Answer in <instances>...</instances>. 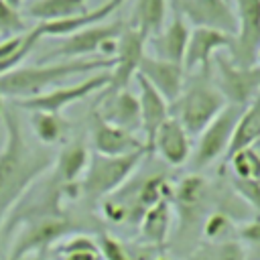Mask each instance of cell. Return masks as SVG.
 <instances>
[{"label": "cell", "instance_id": "1", "mask_svg": "<svg viewBox=\"0 0 260 260\" xmlns=\"http://www.w3.org/2000/svg\"><path fill=\"white\" fill-rule=\"evenodd\" d=\"M2 124L4 144L0 148V234L8 215L20 203L30 185L43 177L55 160L49 150L32 148L24 140L20 120L12 108L2 110Z\"/></svg>", "mask_w": 260, "mask_h": 260}, {"label": "cell", "instance_id": "2", "mask_svg": "<svg viewBox=\"0 0 260 260\" xmlns=\"http://www.w3.org/2000/svg\"><path fill=\"white\" fill-rule=\"evenodd\" d=\"M114 67V59L106 57H83V59H65L59 63H43L16 67L0 75V98L26 100L45 93L49 87L79 75V73H98Z\"/></svg>", "mask_w": 260, "mask_h": 260}, {"label": "cell", "instance_id": "3", "mask_svg": "<svg viewBox=\"0 0 260 260\" xmlns=\"http://www.w3.org/2000/svg\"><path fill=\"white\" fill-rule=\"evenodd\" d=\"M225 106L228 102L217 85L211 83L209 71H201L197 77H193L189 87L179 93L169 112L179 120L187 134H199Z\"/></svg>", "mask_w": 260, "mask_h": 260}, {"label": "cell", "instance_id": "4", "mask_svg": "<svg viewBox=\"0 0 260 260\" xmlns=\"http://www.w3.org/2000/svg\"><path fill=\"white\" fill-rule=\"evenodd\" d=\"M144 154H148L146 148L120 156H106L98 152L89 154L83 181L79 183V193H83L87 199H100L120 191V187L130 179Z\"/></svg>", "mask_w": 260, "mask_h": 260}, {"label": "cell", "instance_id": "5", "mask_svg": "<svg viewBox=\"0 0 260 260\" xmlns=\"http://www.w3.org/2000/svg\"><path fill=\"white\" fill-rule=\"evenodd\" d=\"M77 230V223L69 219L65 213L61 215H45L35 217L20 223V232L14 238V244L10 248V254L6 260H24L32 252L47 250L61 238L73 234Z\"/></svg>", "mask_w": 260, "mask_h": 260}, {"label": "cell", "instance_id": "6", "mask_svg": "<svg viewBox=\"0 0 260 260\" xmlns=\"http://www.w3.org/2000/svg\"><path fill=\"white\" fill-rule=\"evenodd\" d=\"M126 22L116 20V22H98L91 26H85L81 30H75L65 37V41L51 53H47L45 59L51 57H67V59H83L85 55L102 51L106 59H112L110 55L116 53V41L120 32L124 30Z\"/></svg>", "mask_w": 260, "mask_h": 260}, {"label": "cell", "instance_id": "7", "mask_svg": "<svg viewBox=\"0 0 260 260\" xmlns=\"http://www.w3.org/2000/svg\"><path fill=\"white\" fill-rule=\"evenodd\" d=\"M242 110L240 106H232L228 104L199 134V142H197V148L191 156V167L193 171H199L207 165H211L219 154H223L232 142V136H234V130H236V124L242 116Z\"/></svg>", "mask_w": 260, "mask_h": 260}, {"label": "cell", "instance_id": "8", "mask_svg": "<svg viewBox=\"0 0 260 260\" xmlns=\"http://www.w3.org/2000/svg\"><path fill=\"white\" fill-rule=\"evenodd\" d=\"M110 83V73L108 71H100L89 75L87 79L75 83V85H65V87H55L49 89L41 95L35 98H26V100H14L12 106L26 110V112H51V114H61L67 106L87 98L93 91L106 89V85Z\"/></svg>", "mask_w": 260, "mask_h": 260}, {"label": "cell", "instance_id": "9", "mask_svg": "<svg viewBox=\"0 0 260 260\" xmlns=\"http://www.w3.org/2000/svg\"><path fill=\"white\" fill-rule=\"evenodd\" d=\"M238 32L230 49L232 63L238 67H254L260 47V0H236Z\"/></svg>", "mask_w": 260, "mask_h": 260}, {"label": "cell", "instance_id": "10", "mask_svg": "<svg viewBox=\"0 0 260 260\" xmlns=\"http://www.w3.org/2000/svg\"><path fill=\"white\" fill-rule=\"evenodd\" d=\"M175 12H179L195 28H213L236 37L238 20L230 0H171Z\"/></svg>", "mask_w": 260, "mask_h": 260}, {"label": "cell", "instance_id": "11", "mask_svg": "<svg viewBox=\"0 0 260 260\" xmlns=\"http://www.w3.org/2000/svg\"><path fill=\"white\" fill-rule=\"evenodd\" d=\"M144 43H146V37L138 28L128 26V24L124 26V30L120 32L116 41V53L112 57L114 67L110 71V83L106 85L104 93L128 89V83L132 75H136L138 63L144 55Z\"/></svg>", "mask_w": 260, "mask_h": 260}, {"label": "cell", "instance_id": "12", "mask_svg": "<svg viewBox=\"0 0 260 260\" xmlns=\"http://www.w3.org/2000/svg\"><path fill=\"white\" fill-rule=\"evenodd\" d=\"M219 69L217 89L228 104L246 108L260 91V67H238L225 57H215Z\"/></svg>", "mask_w": 260, "mask_h": 260}, {"label": "cell", "instance_id": "13", "mask_svg": "<svg viewBox=\"0 0 260 260\" xmlns=\"http://www.w3.org/2000/svg\"><path fill=\"white\" fill-rule=\"evenodd\" d=\"M232 45H234L232 35L219 32L213 28H193L189 32V41L185 47L183 69L193 71L199 67L201 71H209L211 57L219 49H232Z\"/></svg>", "mask_w": 260, "mask_h": 260}, {"label": "cell", "instance_id": "14", "mask_svg": "<svg viewBox=\"0 0 260 260\" xmlns=\"http://www.w3.org/2000/svg\"><path fill=\"white\" fill-rule=\"evenodd\" d=\"M89 132H91V144H93V150H95L98 154L120 156V154H128V152L146 148L144 142H140L132 132L108 124L95 110L91 112Z\"/></svg>", "mask_w": 260, "mask_h": 260}, {"label": "cell", "instance_id": "15", "mask_svg": "<svg viewBox=\"0 0 260 260\" xmlns=\"http://www.w3.org/2000/svg\"><path fill=\"white\" fill-rule=\"evenodd\" d=\"M136 73H140L169 104H173L183 91V65L162 61L154 55H142Z\"/></svg>", "mask_w": 260, "mask_h": 260}, {"label": "cell", "instance_id": "16", "mask_svg": "<svg viewBox=\"0 0 260 260\" xmlns=\"http://www.w3.org/2000/svg\"><path fill=\"white\" fill-rule=\"evenodd\" d=\"M95 112L112 126L134 132L140 128V104L130 89H120L102 95V106Z\"/></svg>", "mask_w": 260, "mask_h": 260}, {"label": "cell", "instance_id": "17", "mask_svg": "<svg viewBox=\"0 0 260 260\" xmlns=\"http://www.w3.org/2000/svg\"><path fill=\"white\" fill-rule=\"evenodd\" d=\"M136 81L140 85V98H138V104H140V128L146 134L144 146H146L148 154H152L154 134H156L158 126L171 116V112H169L171 106L140 73H136Z\"/></svg>", "mask_w": 260, "mask_h": 260}, {"label": "cell", "instance_id": "18", "mask_svg": "<svg viewBox=\"0 0 260 260\" xmlns=\"http://www.w3.org/2000/svg\"><path fill=\"white\" fill-rule=\"evenodd\" d=\"M158 152L169 165L179 167L191 156V142L185 128L179 124L177 118L169 116L156 130L152 140V152Z\"/></svg>", "mask_w": 260, "mask_h": 260}, {"label": "cell", "instance_id": "19", "mask_svg": "<svg viewBox=\"0 0 260 260\" xmlns=\"http://www.w3.org/2000/svg\"><path fill=\"white\" fill-rule=\"evenodd\" d=\"M189 24L187 20L175 12L173 14V20L171 24L156 32L152 39V47H154V57L162 59V61H169V63H177V65H183V57H185V47H187V41H189Z\"/></svg>", "mask_w": 260, "mask_h": 260}, {"label": "cell", "instance_id": "20", "mask_svg": "<svg viewBox=\"0 0 260 260\" xmlns=\"http://www.w3.org/2000/svg\"><path fill=\"white\" fill-rule=\"evenodd\" d=\"M89 162V150L83 142L75 140L61 148L57 158L53 160V179L63 187H75L79 177L85 173Z\"/></svg>", "mask_w": 260, "mask_h": 260}, {"label": "cell", "instance_id": "21", "mask_svg": "<svg viewBox=\"0 0 260 260\" xmlns=\"http://www.w3.org/2000/svg\"><path fill=\"white\" fill-rule=\"evenodd\" d=\"M118 6H122L120 0H108L106 4H102L98 8H89L87 12L71 16V18H63V20H55V22H39L37 28H39L41 37H67L75 30H81L85 26L106 20Z\"/></svg>", "mask_w": 260, "mask_h": 260}, {"label": "cell", "instance_id": "22", "mask_svg": "<svg viewBox=\"0 0 260 260\" xmlns=\"http://www.w3.org/2000/svg\"><path fill=\"white\" fill-rule=\"evenodd\" d=\"M260 140V91L254 95V100L242 110V116L236 124L232 142L225 150V160L240 148L254 146Z\"/></svg>", "mask_w": 260, "mask_h": 260}, {"label": "cell", "instance_id": "23", "mask_svg": "<svg viewBox=\"0 0 260 260\" xmlns=\"http://www.w3.org/2000/svg\"><path fill=\"white\" fill-rule=\"evenodd\" d=\"M37 41H41V32H39L37 24L32 28H28L26 32H22V35L2 39L0 41V75L20 67V63L32 51Z\"/></svg>", "mask_w": 260, "mask_h": 260}, {"label": "cell", "instance_id": "24", "mask_svg": "<svg viewBox=\"0 0 260 260\" xmlns=\"http://www.w3.org/2000/svg\"><path fill=\"white\" fill-rule=\"evenodd\" d=\"M87 0H35L26 14L39 22H55L87 12Z\"/></svg>", "mask_w": 260, "mask_h": 260}, {"label": "cell", "instance_id": "25", "mask_svg": "<svg viewBox=\"0 0 260 260\" xmlns=\"http://www.w3.org/2000/svg\"><path fill=\"white\" fill-rule=\"evenodd\" d=\"M30 128L41 144L53 146L63 142L69 132V122L61 114L51 112H30Z\"/></svg>", "mask_w": 260, "mask_h": 260}, {"label": "cell", "instance_id": "26", "mask_svg": "<svg viewBox=\"0 0 260 260\" xmlns=\"http://www.w3.org/2000/svg\"><path fill=\"white\" fill-rule=\"evenodd\" d=\"M142 234L144 238L154 244V246H162L171 228V205L169 199L154 203L152 207H148L142 213Z\"/></svg>", "mask_w": 260, "mask_h": 260}, {"label": "cell", "instance_id": "27", "mask_svg": "<svg viewBox=\"0 0 260 260\" xmlns=\"http://www.w3.org/2000/svg\"><path fill=\"white\" fill-rule=\"evenodd\" d=\"M167 14V4L165 0H138L136 10H134V28H138L146 39L154 37L156 32L162 30Z\"/></svg>", "mask_w": 260, "mask_h": 260}, {"label": "cell", "instance_id": "28", "mask_svg": "<svg viewBox=\"0 0 260 260\" xmlns=\"http://www.w3.org/2000/svg\"><path fill=\"white\" fill-rule=\"evenodd\" d=\"M228 160L232 165L234 177L260 181V152L254 146H246V148L236 150Z\"/></svg>", "mask_w": 260, "mask_h": 260}, {"label": "cell", "instance_id": "29", "mask_svg": "<svg viewBox=\"0 0 260 260\" xmlns=\"http://www.w3.org/2000/svg\"><path fill=\"white\" fill-rule=\"evenodd\" d=\"M203 195H205V181L199 175L185 177L177 189V199L183 209H195V205L201 203Z\"/></svg>", "mask_w": 260, "mask_h": 260}, {"label": "cell", "instance_id": "30", "mask_svg": "<svg viewBox=\"0 0 260 260\" xmlns=\"http://www.w3.org/2000/svg\"><path fill=\"white\" fill-rule=\"evenodd\" d=\"M26 30L28 28H26V22H24L20 8H14L8 2L0 0V37L8 39V37L22 35Z\"/></svg>", "mask_w": 260, "mask_h": 260}, {"label": "cell", "instance_id": "31", "mask_svg": "<svg viewBox=\"0 0 260 260\" xmlns=\"http://www.w3.org/2000/svg\"><path fill=\"white\" fill-rule=\"evenodd\" d=\"M63 260H100V250L87 236H75L63 246Z\"/></svg>", "mask_w": 260, "mask_h": 260}, {"label": "cell", "instance_id": "32", "mask_svg": "<svg viewBox=\"0 0 260 260\" xmlns=\"http://www.w3.org/2000/svg\"><path fill=\"white\" fill-rule=\"evenodd\" d=\"M98 250L106 260H134V254L116 238L110 234H100L98 238Z\"/></svg>", "mask_w": 260, "mask_h": 260}, {"label": "cell", "instance_id": "33", "mask_svg": "<svg viewBox=\"0 0 260 260\" xmlns=\"http://www.w3.org/2000/svg\"><path fill=\"white\" fill-rule=\"evenodd\" d=\"M232 185H234V189L242 195V199H244L246 203H250V205L260 213V181L234 177Z\"/></svg>", "mask_w": 260, "mask_h": 260}, {"label": "cell", "instance_id": "34", "mask_svg": "<svg viewBox=\"0 0 260 260\" xmlns=\"http://www.w3.org/2000/svg\"><path fill=\"white\" fill-rule=\"evenodd\" d=\"M230 217H225L223 213H213V215H209V219L205 221V236H209V238H215V236H221L228 228H230V221H228Z\"/></svg>", "mask_w": 260, "mask_h": 260}, {"label": "cell", "instance_id": "35", "mask_svg": "<svg viewBox=\"0 0 260 260\" xmlns=\"http://www.w3.org/2000/svg\"><path fill=\"white\" fill-rule=\"evenodd\" d=\"M215 260H244V254H242V248L238 244L228 242V244H221L217 248Z\"/></svg>", "mask_w": 260, "mask_h": 260}, {"label": "cell", "instance_id": "36", "mask_svg": "<svg viewBox=\"0 0 260 260\" xmlns=\"http://www.w3.org/2000/svg\"><path fill=\"white\" fill-rule=\"evenodd\" d=\"M242 236L252 244H260V221H252L246 228H242Z\"/></svg>", "mask_w": 260, "mask_h": 260}, {"label": "cell", "instance_id": "37", "mask_svg": "<svg viewBox=\"0 0 260 260\" xmlns=\"http://www.w3.org/2000/svg\"><path fill=\"white\" fill-rule=\"evenodd\" d=\"M4 2H8V4L14 6V8H20V4H22V0H4Z\"/></svg>", "mask_w": 260, "mask_h": 260}, {"label": "cell", "instance_id": "38", "mask_svg": "<svg viewBox=\"0 0 260 260\" xmlns=\"http://www.w3.org/2000/svg\"><path fill=\"white\" fill-rule=\"evenodd\" d=\"M0 122H2V106H0Z\"/></svg>", "mask_w": 260, "mask_h": 260}, {"label": "cell", "instance_id": "39", "mask_svg": "<svg viewBox=\"0 0 260 260\" xmlns=\"http://www.w3.org/2000/svg\"><path fill=\"white\" fill-rule=\"evenodd\" d=\"M120 2H124V0H120Z\"/></svg>", "mask_w": 260, "mask_h": 260}, {"label": "cell", "instance_id": "40", "mask_svg": "<svg viewBox=\"0 0 260 260\" xmlns=\"http://www.w3.org/2000/svg\"><path fill=\"white\" fill-rule=\"evenodd\" d=\"M162 260H165V258H162Z\"/></svg>", "mask_w": 260, "mask_h": 260}]
</instances>
